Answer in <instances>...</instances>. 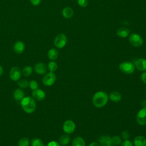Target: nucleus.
Returning <instances> with one entry per match:
<instances>
[{"label":"nucleus","instance_id":"f704fd0d","mask_svg":"<svg viewBox=\"0 0 146 146\" xmlns=\"http://www.w3.org/2000/svg\"><path fill=\"white\" fill-rule=\"evenodd\" d=\"M30 2L34 6H38L40 4L42 0H30Z\"/></svg>","mask_w":146,"mask_h":146},{"label":"nucleus","instance_id":"f257e3e1","mask_svg":"<svg viewBox=\"0 0 146 146\" xmlns=\"http://www.w3.org/2000/svg\"><path fill=\"white\" fill-rule=\"evenodd\" d=\"M107 94L104 91H98L93 96L92 102L96 108H102L106 105L108 100Z\"/></svg>","mask_w":146,"mask_h":146},{"label":"nucleus","instance_id":"2eb2a0df","mask_svg":"<svg viewBox=\"0 0 146 146\" xmlns=\"http://www.w3.org/2000/svg\"><path fill=\"white\" fill-rule=\"evenodd\" d=\"M135 146H146V139L143 136H137L133 142Z\"/></svg>","mask_w":146,"mask_h":146},{"label":"nucleus","instance_id":"f03ea898","mask_svg":"<svg viewBox=\"0 0 146 146\" xmlns=\"http://www.w3.org/2000/svg\"><path fill=\"white\" fill-rule=\"evenodd\" d=\"M21 106L23 110L27 113H33L36 107L35 100L31 96L24 97L21 101Z\"/></svg>","mask_w":146,"mask_h":146},{"label":"nucleus","instance_id":"c9c22d12","mask_svg":"<svg viewBox=\"0 0 146 146\" xmlns=\"http://www.w3.org/2000/svg\"><path fill=\"white\" fill-rule=\"evenodd\" d=\"M88 146H100V144L97 142H92Z\"/></svg>","mask_w":146,"mask_h":146},{"label":"nucleus","instance_id":"423d86ee","mask_svg":"<svg viewBox=\"0 0 146 146\" xmlns=\"http://www.w3.org/2000/svg\"><path fill=\"white\" fill-rule=\"evenodd\" d=\"M56 75L52 72L45 74L42 79V83L46 86H51L56 80Z\"/></svg>","mask_w":146,"mask_h":146},{"label":"nucleus","instance_id":"a878e982","mask_svg":"<svg viewBox=\"0 0 146 146\" xmlns=\"http://www.w3.org/2000/svg\"><path fill=\"white\" fill-rule=\"evenodd\" d=\"M47 68L48 69V70L50 71V72H55L57 68H58V65L57 63L55 62L54 61H51L48 63V66H47Z\"/></svg>","mask_w":146,"mask_h":146},{"label":"nucleus","instance_id":"0eeeda50","mask_svg":"<svg viewBox=\"0 0 146 146\" xmlns=\"http://www.w3.org/2000/svg\"><path fill=\"white\" fill-rule=\"evenodd\" d=\"M63 130L66 134L72 133L76 128L75 123L72 120H66L63 124Z\"/></svg>","mask_w":146,"mask_h":146},{"label":"nucleus","instance_id":"f3484780","mask_svg":"<svg viewBox=\"0 0 146 146\" xmlns=\"http://www.w3.org/2000/svg\"><path fill=\"white\" fill-rule=\"evenodd\" d=\"M14 99L17 101H21L22 99L25 97V93L21 88H17L13 94Z\"/></svg>","mask_w":146,"mask_h":146},{"label":"nucleus","instance_id":"ddd939ff","mask_svg":"<svg viewBox=\"0 0 146 146\" xmlns=\"http://www.w3.org/2000/svg\"><path fill=\"white\" fill-rule=\"evenodd\" d=\"M25 49V44L24 42L21 40L17 41L13 46L14 51L17 54H22Z\"/></svg>","mask_w":146,"mask_h":146},{"label":"nucleus","instance_id":"1a4fd4ad","mask_svg":"<svg viewBox=\"0 0 146 146\" xmlns=\"http://www.w3.org/2000/svg\"><path fill=\"white\" fill-rule=\"evenodd\" d=\"M21 70L17 66L13 67L9 72V76L13 81H18L21 76Z\"/></svg>","mask_w":146,"mask_h":146},{"label":"nucleus","instance_id":"72a5a7b5","mask_svg":"<svg viewBox=\"0 0 146 146\" xmlns=\"http://www.w3.org/2000/svg\"><path fill=\"white\" fill-rule=\"evenodd\" d=\"M141 79L142 82L146 84V71H144L141 75Z\"/></svg>","mask_w":146,"mask_h":146},{"label":"nucleus","instance_id":"c756f323","mask_svg":"<svg viewBox=\"0 0 146 146\" xmlns=\"http://www.w3.org/2000/svg\"><path fill=\"white\" fill-rule=\"evenodd\" d=\"M120 146H133V144L131 141L128 139L124 140L123 142H121Z\"/></svg>","mask_w":146,"mask_h":146},{"label":"nucleus","instance_id":"9b49d317","mask_svg":"<svg viewBox=\"0 0 146 146\" xmlns=\"http://www.w3.org/2000/svg\"><path fill=\"white\" fill-rule=\"evenodd\" d=\"M32 98L36 101H41L43 100L46 97V93L44 91L41 89H35L33 91L32 93Z\"/></svg>","mask_w":146,"mask_h":146},{"label":"nucleus","instance_id":"f8f14e48","mask_svg":"<svg viewBox=\"0 0 146 146\" xmlns=\"http://www.w3.org/2000/svg\"><path fill=\"white\" fill-rule=\"evenodd\" d=\"M98 143L100 146H111V137L107 135L100 136L98 139Z\"/></svg>","mask_w":146,"mask_h":146},{"label":"nucleus","instance_id":"6e6552de","mask_svg":"<svg viewBox=\"0 0 146 146\" xmlns=\"http://www.w3.org/2000/svg\"><path fill=\"white\" fill-rule=\"evenodd\" d=\"M136 121L139 125H146V107H143L138 111L136 115Z\"/></svg>","mask_w":146,"mask_h":146},{"label":"nucleus","instance_id":"393cba45","mask_svg":"<svg viewBox=\"0 0 146 146\" xmlns=\"http://www.w3.org/2000/svg\"><path fill=\"white\" fill-rule=\"evenodd\" d=\"M121 138L119 136H114L111 137V143L112 145L117 146L120 145L121 143Z\"/></svg>","mask_w":146,"mask_h":146},{"label":"nucleus","instance_id":"e433bc0d","mask_svg":"<svg viewBox=\"0 0 146 146\" xmlns=\"http://www.w3.org/2000/svg\"><path fill=\"white\" fill-rule=\"evenodd\" d=\"M3 73V68L1 66H0V77L2 75Z\"/></svg>","mask_w":146,"mask_h":146},{"label":"nucleus","instance_id":"4be33fe9","mask_svg":"<svg viewBox=\"0 0 146 146\" xmlns=\"http://www.w3.org/2000/svg\"><path fill=\"white\" fill-rule=\"evenodd\" d=\"M70 142V137L68 134L62 135L59 139V143L62 145H66Z\"/></svg>","mask_w":146,"mask_h":146},{"label":"nucleus","instance_id":"412c9836","mask_svg":"<svg viewBox=\"0 0 146 146\" xmlns=\"http://www.w3.org/2000/svg\"><path fill=\"white\" fill-rule=\"evenodd\" d=\"M47 56L50 60L54 61L58 57V51L55 48H51L48 51Z\"/></svg>","mask_w":146,"mask_h":146},{"label":"nucleus","instance_id":"dca6fc26","mask_svg":"<svg viewBox=\"0 0 146 146\" xmlns=\"http://www.w3.org/2000/svg\"><path fill=\"white\" fill-rule=\"evenodd\" d=\"M108 98L113 102H118L121 99V95L118 91H112L110 94Z\"/></svg>","mask_w":146,"mask_h":146},{"label":"nucleus","instance_id":"7ed1b4c3","mask_svg":"<svg viewBox=\"0 0 146 146\" xmlns=\"http://www.w3.org/2000/svg\"><path fill=\"white\" fill-rule=\"evenodd\" d=\"M119 70L126 74H131L135 71V65L130 62H124L121 63L119 66Z\"/></svg>","mask_w":146,"mask_h":146},{"label":"nucleus","instance_id":"5701e85b","mask_svg":"<svg viewBox=\"0 0 146 146\" xmlns=\"http://www.w3.org/2000/svg\"><path fill=\"white\" fill-rule=\"evenodd\" d=\"M33 72V68L30 66H25L23 68V69L21 70V74L23 76L25 77H28Z\"/></svg>","mask_w":146,"mask_h":146},{"label":"nucleus","instance_id":"a211bd4d","mask_svg":"<svg viewBox=\"0 0 146 146\" xmlns=\"http://www.w3.org/2000/svg\"><path fill=\"white\" fill-rule=\"evenodd\" d=\"M72 146H86V143L83 137L76 136L72 141Z\"/></svg>","mask_w":146,"mask_h":146},{"label":"nucleus","instance_id":"2f4dec72","mask_svg":"<svg viewBox=\"0 0 146 146\" xmlns=\"http://www.w3.org/2000/svg\"><path fill=\"white\" fill-rule=\"evenodd\" d=\"M78 3L80 6L84 7L88 5V0H78Z\"/></svg>","mask_w":146,"mask_h":146},{"label":"nucleus","instance_id":"6ab92c4d","mask_svg":"<svg viewBox=\"0 0 146 146\" xmlns=\"http://www.w3.org/2000/svg\"><path fill=\"white\" fill-rule=\"evenodd\" d=\"M130 33V30L126 28V27H120L117 30V35L120 37V38H125L127 37Z\"/></svg>","mask_w":146,"mask_h":146},{"label":"nucleus","instance_id":"473e14b6","mask_svg":"<svg viewBox=\"0 0 146 146\" xmlns=\"http://www.w3.org/2000/svg\"><path fill=\"white\" fill-rule=\"evenodd\" d=\"M46 146H60V144L56 141H50Z\"/></svg>","mask_w":146,"mask_h":146},{"label":"nucleus","instance_id":"cd10ccee","mask_svg":"<svg viewBox=\"0 0 146 146\" xmlns=\"http://www.w3.org/2000/svg\"><path fill=\"white\" fill-rule=\"evenodd\" d=\"M30 141L27 137H22L18 142V146H29Z\"/></svg>","mask_w":146,"mask_h":146},{"label":"nucleus","instance_id":"4c0bfd02","mask_svg":"<svg viewBox=\"0 0 146 146\" xmlns=\"http://www.w3.org/2000/svg\"><path fill=\"white\" fill-rule=\"evenodd\" d=\"M111 146H115V145H111Z\"/></svg>","mask_w":146,"mask_h":146},{"label":"nucleus","instance_id":"b1692460","mask_svg":"<svg viewBox=\"0 0 146 146\" xmlns=\"http://www.w3.org/2000/svg\"><path fill=\"white\" fill-rule=\"evenodd\" d=\"M17 85L19 86L20 88H26L29 86V82L28 81L25 79H19L17 81Z\"/></svg>","mask_w":146,"mask_h":146},{"label":"nucleus","instance_id":"39448f33","mask_svg":"<svg viewBox=\"0 0 146 146\" xmlns=\"http://www.w3.org/2000/svg\"><path fill=\"white\" fill-rule=\"evenodd\" d=\"M128 40L129 43L136 47H140L143 43V40L141 36L136 33L131 34L129 36Z\"/></svg>","mask_w":146,"mask_h":146},{"label":"nucleus","instance_id":"20e7f679","mask_svg":"<svg viewBox=\"0 0 146 146\" xmlns=\"http://www.w3.org/2000/svg\"><path fill=\"white\" fill-rule=\"evenodd\" d=\"M67 37L65 34L60 33L58 34L54 40V44L55 46L59 48H63L67 43Z\"/></svg>","mask_w":146,"mask_h":146},{"label":"nucleus","instance_id":"7c9ffc66","mask_svg":"<svg viewBox=\"0 0 146 146\" xmlns=\"http://www.w3.org/2000/svg\"><path fill=\"white\" fill-rule=\"evenodd\" d=\"M121 137L124 140H128L130 137V133L127 130H125L121 132Z\"/></svg>","mask_w":146,"mask_h":146},{"label":"nucleus","instance_id":"9d476101","mask_svg":"<svg viewBox=\"0 0 146 146\" xmlns=\"http://www.w3.org/2000/svg\"><path fill=\"white\" fill-rule=\"evenodd\" d=\"M47 66L42 62L37 63L34 65V70L35 73L39 75H44L47 72Z\"/></svg>","mask_w":146,"mask_h":146},{"label":"nucleus","instance_id":"c85d7f7f","mask_svg":"<svg viewBox=\"0 0 146 146\" xmlns=\"http://www.w3.org/2000/svg\"><path fill=\"white\" fill-rule=\"evenodd\" d=\"M29 86L30 89H31L33 90H34L38 88V83L35 80H31L29 83Z\"/></svg>","mask_w":146,"mask_h":146},{"label":"nucleus","instance_id":"bb28decb","mask_svg":"<svg viewBox=\"0 0 146 146\" xmlns=\"http://www.w3.org/2000/svg\"><path fill=\"white\" fill-rule=\"evenodd\" d=\"M31 146H44V144L39 138H34L31 141Z\"/></svg>","mask_w":146,"mask_h":146},{"label":"nucleus","instance_id":"4468645a","mask_svg":"<svg viewBox=\"0 0 146 146\" xmlns=\"http://www.w3.org/2000/svg\"><path fill=\"white\" fill-rule=\"evenodd\" d=\"M135 67L140 71H146V59L144 58H140L136 60L135 63Z\"/></svg>","mask_w":146,"mask_h":146},{"label":"nucleus","instance_id":"aec40b11","mask_svg":"<svg viewBox=\"0 0 146 146\" xmlns=\"http://www.w3.org/2000/svg\"><path fill=\"white\" fill-rule=\"evenodd\" d=\"M62 15L65 18H71L74 15V11L72 8L70 7H66L62 10Z\"/></svg>","mask_w":146,"mask_h":146}]
</instances>
